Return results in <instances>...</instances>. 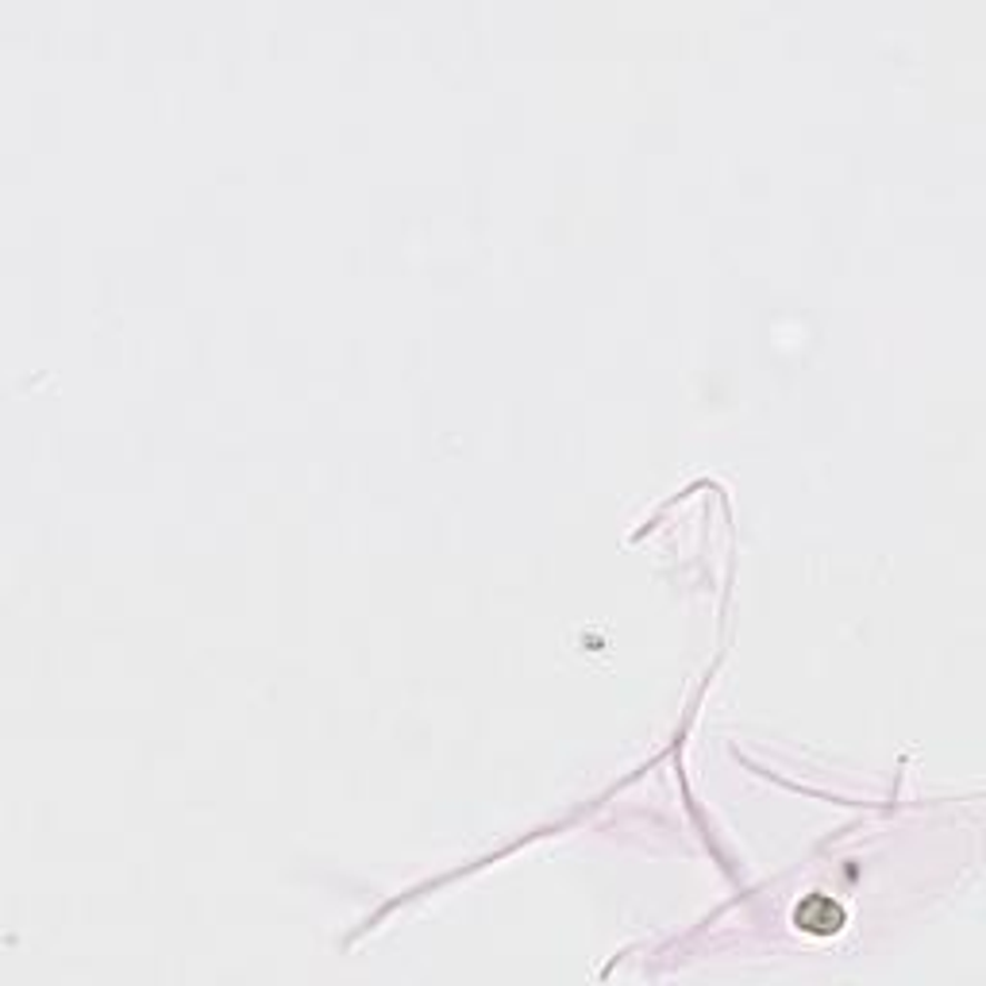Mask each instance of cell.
I'll list each match as a JSON object with an SVG mask.
<instances>
[{
    "mask_svg": "<svg viewBox=\"0 0 986 986\" xmlns=\"http://www.w3.org/2000/svg\"><path fill=\"white\" fill-rule=\"evenodd\" d=\"M793 921H798V929L817 933V937H829V933H840L844 909L832 898H825V894H809V898L793 909Z\"/></svg>",
    "mask_w": 986,
    "mask_h": 986,
    "instance_id": "1",
    "label": "cell"
}]
</instances>
